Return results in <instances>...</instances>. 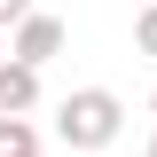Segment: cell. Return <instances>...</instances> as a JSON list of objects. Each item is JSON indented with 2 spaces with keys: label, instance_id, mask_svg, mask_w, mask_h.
Listing matches in <instances>:
<instances>
[{
  "label": "cell",
  "instance_id": "obj_5",
  "mask_svg": "<svg viewBox=\"0 0 157 157\" xmlns=\"http://www.w3.org/2000/svg\"><path fill=\"white\" fill-rule=\"evenodd\" d=\"M134 55H149V63H157V0L134 16Z\"/></svg>",
  "mask_w": 157,
  "mask_h": 157
},
{
  "label": "cell",
  "instance_id": "obj_8",
  "mask_svg": "<svg viewBox=\"0 0 157 157\" xmlns=\"http://www.w3.org/2000/svg\"><path fill=\"white\" fill-rule=\"evenodd\" d=\"M149 157H157V134H149Z\"/></svg>",
  "mask_w": 157,
  "mask_h": 157
},
{
  "label": "cell",
  "instance_id": "obj_9",
  "mask_svg": "<svg viewBox=\"0 0 157 157\" xmlns=\"http://www.w3.org/2000/svg\"><path fill=\"white\" fill-rule=\"evenodd\" d=\"M39 157H47V149H39Z\"/></svg>",
  "mask_w": 157,
  "mask_h": 157
},
{
  "label": "cell",
  "instance_id": "obj_1",
  "mask_svg": "<svg viewBox=\"0 0 157 157\" xmlns=\"http://www.w3.org/2000/svg\"><path fill=\"white\" fill-rule=\"evenodd\" d=\"M55 134H63V149H110L126 134V102L110 86H78V94L55 102Z\"/></svg>",
  "mask_w": 157,
  "mask_h": 157
},
{
  "label": "cell",
  "instance_id": "obj_6",
  "mask_svg": "<svg viewBox=\"0 0 157 157\" xmlns=\"http://www.w3.org/2000/svg\"><path fill=\"white\" fill-rule=\"evenodd\" d=\"M32 8H39V0H0V24H24Z\"/></svg>",
  "mask_w": 157,
  "mask_h": 157
},
{
  "label": "cell",
  "instance_id": "obj_2",
  "mask_svg": "<svg viewBox=\"0 0 157 157\" xmlns=\"http://www.w3.org/2000/svg\"><path fill=\"white\" fill-rule=\"evenodd\" d=\"M63 47H71V24H63V16H47V8H32V16L16 24V39H8V55H16V63H39V71H47Z\"/></svg>",
  "mask_w": 157,
  "mask_h": 157
},
{
  "label": "cell",
  "instance_id": "obj_3",
  "mask_svg": "<svg viewBox=\"0 0 157 157\" xmlns=\"http://www.w3.org/2000/svg\"><path fill=\"white\" fill-rule=\"evenodd\" d=\"M0 110H16V118H32L39 110V63H0Z\"/></svg>",
  "mask_w": 157,
  "mask_h": 157
},
{
  "label": "cell",
  "instance_id": "obj_4",
  "mask_svg": "<svg viewBox=\"0 0 157 157\" xmlns=\"http://www.w3.org/2000/svg\"><path fill=\"white\" fill-rule=\"evenodd\" d=\"M0 157H39V134H32V118L0 110Z\"/></svg>",
  "mask_w": 157,
  "mask_h": 157
},
{
  "label": "cell",
  "instance_id": "obj_7",
  "mask_svg": "<svg viewBox=\"0 0 157 157\" xmlns=\"http://www.w3.org/2000/svg\"><path fill=\"white\" fill-rule=\"evenodd\" d=\"M149 118H157V86H149Z\"/></svg>",
  "mask_w": 157,
  "mask_h": 157
}]
</instances>
